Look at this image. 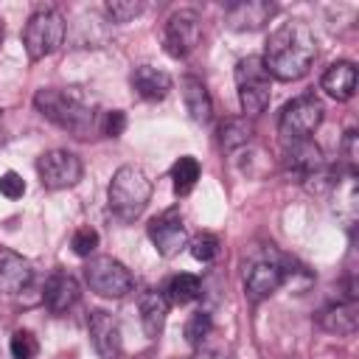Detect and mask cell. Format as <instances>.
Listing matches in <instances>:
<instances>
[{
  "label": "cell",
  "mask_w": 359,
  "mask_h": 359,
  "mask_svg": "<svg viewBox=\"0 0 359 359\" xmlns=\"http://www.w3.org/2000/svg\"><path fill=\"white\" fill-rule=\"evenodd\" d=\"M202 39V20L196 11L191 8H180L174 11L168 20H165V28H163V48L168 56L174 59H182L188 56Z\"/></svg>",
  "instance_id": "obj_9"
},
{
  "label": "cell",
  "mask_w": 359,
  "mask_h": 359,
  "mask_svg": "<svg viewBox=\"0 0 359 359\" xmlns=\"http://www.w3.org/2000/svg\"><path fill=\"white\" fill-rule=\"evenodd\" d=\"M275 11H278V6L266 3V0H238V3L227 6L224 20L233 31H258L275 17Z\"/></svg>",
  "instance_id": "obj_14"
},
{
  "label": "cell",
  "mask_w": 359,
  "mask_h": 359,
  "mask_svg": "<svg viewBox=\"0 0 359 359\" xmlns=\"http://www.w3.org/2000/svg\"><path fill=\"white\" fill-rule=\"evenodd\" d=\"M252 135H255V129L247 118H224L219 123V146L224 151H238V149L250 146Z\"/></svg>",
  "instance_id": "obj_22"
},
{
  "label": "cell",
  "mask_w": 359,
  "mask_h": 359,
  "mask_svg": "<svg viewBox=\"0 0 359 359\" xmlns=\"http://www.w3.org/2000/svg\"><path fill=\"white\" fill-rule=\"evenodd\" d=\"M81 160L79 154L67 151V149H50L45 154H39L36 160V174L42 188L48 191H62V188H73L81 180Z\"/></svg>",
  "instance_id": "obj_8"
},
{
  "label": "cell",
  "mask_w": 359,
  "mask_h": 359,
  "mask_svg": "<svg viewBox=\"0 0 359 359\" xmlns=\"http://www.w3.org/2000/svg\"><path fill=\"white\" fill-rule=\"evenodd\" d=\"M140 11H143V6L135 3V0H112V3H107V14H109L112 22H129Z\"/></svg>",
  "instance_id": "obj_29"
},
{
  "label": "cell",
  "mask_w": 359,
  "mask_h": 359,
  "mask_svg": "<svg viewBox=\"0 0 359 359\" xmlns=\"http://www.w3.org/2000/svg\"><path fill=\"white\" fill-rule=\"evenodd\" d=\"M151 199V180L140 165H121L107 188V202L115 219L135 222Z\"/></svg>",
  "instance_id": "obj_3"
},
{
  "label": "cell",
  "mask_w": 359,
  "mask_h": 359,
  "mask_svg": "<svg viewBox=\"0 0 359 359\" xmlns=\"http://www.w3.org/2000/svg\"><path fill=\"white\" fill-rule=\"evenodd\" d=\"M314 56H317L314 31L303 20H286L269 34L261 62L272 79L294 81L309 73Z\"/></svg>",
  "instance_id": "obj_1"
},
{
  "label": "cell",
  "mask_w": 359,
  "mask_h": 359,
  "mask_svg": "<svg viewBox=\"0 0 359 359\" xmlns=\"http://www.w3.org/2000/svg\"><path fill=\"white\" fill-rule=\"evenodd\" d=\"M320 87L331 98H337V101L353 98V93H356V67H353V62H334V65H328V70L320 79Z\"/></svg>",
  "instance_id": "obj_20"
},
{
  "label": "cell",
  "mask_w": 359,
  "mask_h": 359,
  "mask_svg": "<svg viewBox=\"0 0 359 359\" xmlns=\"http://www.w3.org/2000/svg\"><path fill=\"white\" fill-rule=\"evenodd\" d=\"M283 283H286V275H283L280 261H255L250 266V272L244 275V292L252 303L272 297Z\"/></svg>",
  "instance_id": "obj_13"
},
{
  "label": "cell",
  "mask_w": 359,
  "mask_h": 359,
  "mask_svg": "<svg viewBox=\"0 0 359 359\" xmlns=\"http://www.w3.org/2000/svg\"><path fill=\"white\" fill-rule=\"evenodd\" d=\"M129 81H132V90L146 101H163L171 90V76L154 65H137Z\"/></svg>",
  "instance_id": "obj_19"
},
{
  "label": "cell",
  "mask_w": 359,
  "mask_h": 359,
  "mask_svg": "<svg viewBox=\"0 0 359 359\" xmlns=\"http://www.w3.org/2000/svg\"><path fill=\"white\" fill-rule=\"evenodd\" d=\"M137 311H140V325H143V334L149 339H157L165 328V317H168V297L165 292L160 289H146L140 294V303H137Z\"/></svg>",
  "instance_id": "obj_17"
},
{
  "label": "cell",
  "mask_w": 359,
  "mask_h": 359,
  "mask_svg": "<svg viewBox=\"0 0 359 359\" xmlns=\"http://www.w3.org/2000/svg\"><path fill=\"white\" fill-rule=\"evenodd\" d=\"M123 129H126V115H123L121 109H109V112H104L101 132H104L107 137H121Z\"/></svg>",
  "instance_id": "obj_31"
},
{
  "label": "cell",
  "mask_w": 359,
  "mask_h": 359,
  "mask_svg": "<svg viewBox=\"0 0 359 359\" xmlns=\"http://www.w3.org/2000/svg\"><path fill=\"white\" fill-rule=\"evenodd\" d=\"M194 359H233L230 353H222V351H196Z\"/></svg>",
  "instance_id": "obj_33"
},
{
  "label": "cell",
  "mask_w": 359,
  "mask_h": 359,
  "mask_svg": "<svg viewBox=\"0 0 359 359\" xmlns=\"http://www.w3.org/2000/svg\"><path fill=\"white\" fill-rule=\"evenodd\" d=\"M34 283V266L25 255L0 247V292L3 294H20Z\"/></svg>",
  "instance_id": "obj_15"
},
{
  "label": "cell",
  "mask_w": 359,
  "mask_h": 359,
  "mask_svg": "<svg viewBox=\"0 0 359 359\" xmlns=\"http://www.w3.org/2000/svg\"><path fill=\"white\" fill-rule=\"evenodd\" d=\"M149 233V241L154 244V250L163 255V258H174L180 255L182 247H188V233H185V224H182V216L180 210H165L160 216H154L146 227Z\"/></svg>",
  "instance_id": "obj_10"
},
{
  "label": "cell",
  "mask_w": 359,
  "mask_h": 359,
  "mask_svg": "<svg viewBox=\"0 0 359 359\" xmlns=\"http://www.w3.org/2000/svg\"><path fill=\"white\" fill-rule=\"evenodd\" d=\"M42 300L53 314H65L67 309H73L79 303V283L70 272H53L45 280L42 289Z\"/></svg>",
  "instance_id": "obj_16"
},
{
  "label": "cell",
  "mask_w": 359,
  "mask_h": 359,
  "mask_svg": "<svg viewBox=\"0 0 359 359\" xmlns=\"http://www.w3.org/2000/svg\"><path fill=\"white\" fill-rule=\"evenodd\" d=\"M236 90L244 118H258L272 98V76L261 56H244L236 65Z\"/></svg>",
  "instance_id": "obj_4"
},
{
  "label": "cell",
  "mask_w": 359,
  "mask_h": 359,
  "mask_svg": "<svg viewBox=\"0 0 359 359\" xmlns=\"http://www.w3.org/2000/svg\"><path fill=\"white\" fill-rule=\"evenodd\" d=\"M3 34H6V28H3V17H0V45H3Z\"/></svg>",
  "instance_id": "obj_34"
},
{
  "label": "cell",
  "mask_w": 359,
  "mask_h": 359,
  "mask_svg": "<svg viewBox=\"0 0 359 359\" xmlns=\"http://www.w3.org/2000/svg\"><path fill=\"white\" fill-rule=\"evenodd\" d=\"M342 154H345V163H348V174L356 171V132H345V140H342Z\"/></svg>",
  "instance_id": "obj_32"
},
{
  "label": "cell",
  "mask_w": 359,
  "mask_h": 359,
  "mask_svg": "<svg viewBox=\"0 0 359 359\" xmlns=\"http://www.w3.org/2000/svg\"><path fill=\"white\" fill-rule=\"evenodd\" d=\"M165 292H168V294H165L168 303H174V306H185V303H191V300L199 297V292H202V280H199L196 275H191V272H180V275H174V278L168 280Z\"/></svg>",
  "instance_id": "obj_23"
},
{
  "label": "cell",
  "mask_w": 359,
  "mask_h": 359,
  "mask_svg": "<svg viewBox=\"0 0 359 359\" xmlns=\"http://www.w3.org/2000/svg\"><path fill=\"white\" fill-rule=\"evenodd\" d=\"M199 160L196 157H191V154H185V157H180L174 165H171V180H174V191L180 194V196H185V194H191L194 191V185H196V180H199Z\"/></svg>",
  "instance_id": "obj_24"
},
{
  "label": "cell",
  "mask_w": 359,
  "mask_h": 359,
  "mask_svg": "<svg viewBox=\"0 0 359 359\" xmlns=\"http://www.w3.org/2000/svg\"><path fill=\"white\" fill-rule=\"evenodd\" d=\"M180 90H182V101H185L188 115L196 123H208L210 115H213V101H210V93H208L205 81L196 79V76H185L180 81Z\"/></svg>",
  "instance_id": "obj_21"
},
{
  "label": "cell",
  "mask_w": 359,
  "mask_h": 359,
  "mask_svg": "<svg viewBox=\"0 0 359 359\" xmlns=\"http://www.w3.org/2000/svg\"><path fill=\"white\" fill-rule=\"evenodd\" d=\"M70 247H73V252L79 258H93V252L98 247V233L93 227H79L73 233V238H70Z\"/></svg>",
  "instance_id": "obj_28"
},
{
  "label": "cell",
  "mask_w": 359,
  "mask_h": 359,
  "mask_svg": "<svg viewBox=\"0 0 359 359\" xmlns=\"http://www.w3.org/2000/svg\"><path fill=\"white\" fill-rule=\"evenodd\" d=\"M323 101L311 93L292 98L278 118V132L286 143H297V140H309L311 132L323 123Z\"/></svg>",
  "instance_id": "obj_6"
},
{
  "label": "cell",
  "mask_w": 359,
  "mask_h": 359,
  "mask_svg": "<svg viewBox=\"0 0 359 359\" xmlns=\"http://www.w3.org/2000/svg\"><path fill=\"white\" fill-rule=\"evenodd\" d=\"M65 42V17L56 8H36L25 28H22V45L31 62H39L50 56Z\"/></svg>",
  "instance_id": "obj_5"
},
{
  "label": "cell",
  "mask_w": 359,
  "mask_h": 359,
  "mask_svg": "<svg viewBox=\"0 0 359 359\" xmlns=\"http://www.w3.org/2000/svg\"><path fill=\"white\" fill-rule=\"evenodd\" d=\"M84 280L87 286L101 297H123L135 289L132 272L112 255H93L84 264Z\"/></svg>",
  "instance_id": "obj_7"
},
{
  "label": "cell",
  "mask_w": 359,
  "mask_h": 359,
  "mask_svg": "<svg viewBox=\"0 0 359 359\" xmlns=\"http://www.w3.org/2000/svg\"><path fill=\"white\" fill-rule=\"evenodd\" d=\"M210 328H213L210 314H208V311H194V314L188 317V323H185V339H188L191 345H202V339L210 334Z\"/></svg>",
  "instance_id": "obj_27"
},
{
  "label": "cell",
  "mask_w": 359,
  "mask_h": 359,
  "mask_svg": "<svg viewBox=\"0 0 359 359\" xmlns=\"http://www.w3.org/2000/svg\"><path fill=\"white\" fill-rule=\"evenodd\" d=\"M283 168H286L289 177H294L297 182L309 185L325 168V160H323V151L311 140H297V143H286Z\"/></svg>",
  "instance_id": "obj_11"
},
{
  "label": "cell",
  "mask_w": 359,
  "mask_h": 359,
  "mask_svg": "<svg viewBox=\"0 0 359 359\" xmlns=\"http://www.w3.org/2000/svg\"><path fill=\"white\" fill-rule=\"evenodd\" d=\"M8 351H11L14 359H36L39 356V339L31 331L17 328L8 339Z\"/></svg>",
  "instance_id": "obj_25"
},
{
  "label": "cell",
  "mask_w": 359,
  "mask_h": 359,
  "mask_svg": "<svg viewBox=\"0 0 359 359\" xmlns=\"http://www.w3.org/2000/svg\"><path fill=\"white\" fill-rule=\"evenodd\" d=\"M34 107L42 118L70 132L73 137H90L98 126L95 104L79 87H42L34 95Z\"/></svg>",
  "instance_id": "obj_2"
},
{
  "label": "cell",
  "mask_w": 359,
  "mask_h": 359,
  "mask_svg": "<svg viewBox=\"0 0 359 359\" xmlns=\"http://www.w3.org/2000/svg\"><path fill=\"white\" fill-rule=\"evenodd\" d=\"M0 194H3L6 199H20V196L25 194V180H22L17 171H6V174L0 177Z\"/></svg>",
  "instance_id": "obj_30"
},
{
  "label": "cell",
  "mask_w": 359,
  "mask_h": 359,
  "mask_svg": "<svg viewBox=\"0 0 359 359\" xmlns=\"http://www.w3.org/2000/svg\"><path fill=\"white\" fill-rule=\"evenodd\" d=\"M317 323L320 328H325L328 334H337V337H351L359 325V303L356 300H339V303H331L325 306L320 314H317Z\"/></svg>",
  "instance_id": "obj_18"
},
{
  "label": "cell",
  "mask_w": 359,
  "mask_h": 359,
  "mask_svg": "<svg viewBox=\"0 0 359 359\" xmlns=\"http://www.w3.org/2000/svg\"><path fill=\"white\" fill-rule=\"evenodd\" d=\"M188 250H191V255H194L196 261L208 264V261H213V258L219 255V238H216L213 233H196V236L188 241Z\"/></svg>",
  "instance_id": "obj_26"
},
{
  "label": "cell",
  "mask_w": 359,
  "mask_h": 359,
  "mask_svg": "<svg viewBox=\"0 0 359 359\" xmlns=\"http://www.w3.org/2000/svg\"><path fill=\"white\" fill-rule=\"evenodd\" d=\"M87 328H90L93 348H95V353H98L101 359H121V348H123L121 325H118V320H115L109 311H104V309L90 311Z\"/></svg>",
  "instance_id": "obj_12"
}]
</instances>
